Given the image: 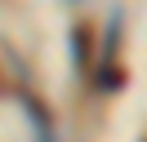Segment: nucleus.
<instances>
[{
  "label": "nucleus",
  "instance_id": "1",
  "mask_svg": "<svg viewBox=\"0 0 147 142\" xmlns=\"http://www.w3.org/2000/svg\"><path fill=\"white\" fill-rule=\"evenodd\" d=\"M22 107H27V115H31V124H36V142H58L54 138V120H49V111L36 102V98H22Z\"/></svg>",
  "mask_w": 147,
  "mask_h": 142
},
{
  "label": "nucleus",
  "instance_id": "2",
  "mask_svg": "<svg viewBox=\"0 0 147 142\" xmlns=\"http://www.w3.org/2000/svg\"><path fill=\"white\" fill-rule=\"evenodd\" d=\"M71 58H76V67H89V27L71 31Z\"/></svg>",
  "mask_w": 147,
  "mask_h": 142
},
{
  "label": "nucleus",
  "instance_id": "3",
  "mask_svg": "<svg viewBox=\"0 0 147 142\" xmlns=\"http://www.w3.org/2000/svg\"><path fill=\"white\" fill-rule=\"evenodd\" d=\"M143 142H147V138H143Z\"/></svg>",
  "mask_w": 147,
  "mask_h": 142
}]
</instances>
